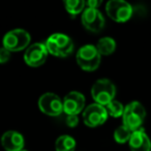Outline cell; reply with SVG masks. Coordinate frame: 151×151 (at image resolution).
Returning a JSON list of instances; mask_svg holds the SVG:
<instances>
[{
    "label": "cell",
    "instance_id": "3",
    "mask_svg": "<svg viewBox=\"0 0 151 151\" xmlns=\"http://www.w3.org/2000/svg\"><path fill=\"white\" fill-rule=\"evenodd\" d=\"M101 56L96 47L93 45H85L77 52L76 58L79 66L87 71H93L101 64Z\"/></svg>",
    "mask_w": 151,
    "mask_h": 151
},
{
    "label": "cell",
    "instance_id": "7",
    "mask_svg": "<svg viewBox=\"0 0 151 151\" xmlns=\"http://www.w3.org/2000/svg\"><path fill=\"white\" fill-rule=\"evenodd\" d=\"M40 110L49 116H59L63 112L62 99L57 94L52 92H47L42 94L38 99Z\"/></svg>",
    "mask_w": 151,
    "mask_h": 151
},
{
    "label": "cell",
    "instance_id": "8",
    "mask_svg": "<svg viewBox=\"0 0 151 151\" xmlns=\"http://www.w3.org/2000/svg\"><path fill=\"white\" fill-rule=\"evenodd\" d=\"M107 110L99 104H91L83 112V121L89 127H96L106 122L108 118Z\"/></svg>",
    "mask_w": 151,
    "mask_h": 151
},
{
    "label": "cell",
    "instance_id": "14",
    "mask_svg": "<svg viewBox=\"0 0 151 151\" xmlns=\"http://www.w3.org/2000/svg\"><path fill=\"white\" fill-rule=\"evenodd\" d=\"M55 149L56 151H75L76 140L67 134L60 136L55 142Z\"/></svg>",
    "mask_w": 151,
    "mask_h": 151
},
{
    "label": "cell",
    "instance_id": "13",
    "mask_svg": "<svg viewBox=\"0 0 151 151\" xmlns=\"http://www.w3.org/2000/svg\"><path fill=\"white\" fill-rule=\"evenodd\" d=\"M128 143L132 151H151V142L142 127L132 132Z\"/></svg>",
    "mask_w": 151,
    "mask_h": 151
},
{
    "label": "cell",
    "instance_id": "15",
    "mask_svg": "<svg viewBox=\"0 0 151 151\" xmlns=\"http://www.w3.org/2000/svg\"><path fill=\"white\" fill-rule=\"evenodd\" d=\"M96 49L101 55H110L115 51L116 42L112 37H103L99 40L96 46Z\"/></svg>",
    "mask_w": 151,
    "mask_h": 151
},
{
    "label": "cell",
    "instance_id": "10",
    "mask_svg": "<svg viewBox=\"0 0 151 151\" xmlns=\"http://www.w3.org/2000/svg\"><path fill=\"white\" fill-rule=\"evenodd\" d=\"M81 20L84 27L92 32H99L105 26V19L101 12L96 9H85Z\"/></svg>",
    "mask_w": 151,
    "mask_h": 151
},
{
    "label": "cell",
    "instance_id": "5",
    "mask_svg": "<svg viewBox=\"0 0 151 151\" xmlns=\"http://www.w3.org/2000/svg\"><path fill=\"white\" fill-rule=\"evenodd\" d=\"M3 48L9 52H19L28 47L30 34L24 29H13L3 36Z\"/></svg>",
    "mask_w": 151,
    "mask_h": 151
},
{
    "label": "cell",
    "instance_id": "11",
    "mask_svg": "<svg viewBox=\"0 0 151 151\" xmlns=\"http://www.w3.org/2000/svg\"><path fill=\"white\" fill-rule=\"evenodd\" d=\"M63 112L68 115H78L85 107V96L78 91H70L62 101Z\"/></svg>",
    "mask_w": 151,
    "mask_h": 151
},
{
    "label": "cell",
    "instance_id": "2",
    "mask_svg": "<svg viewBox=\"0 0 151 151\" xmlns=\"http://www.w3.org/2000/svg\"><path fill=\"white\" fill-rule=\"evenodd\" d=\"M145 117H146V111L142 104H140L139 101H132L124 108L123 115H122L123 125L132 132H134L141 128Z\"/></svg>",
    "mask_w": 151,
    "mask_h": 151
},
{
    "label": "cell",
    "instance_id": "20",
    "mask_svg": "<svg viewBox=\"0 0 151 151\" xmlns=\"http://www.w3.org/2000/svg\"><path fill=\"white\" fill-rule=\"evenodd\" d=\"M11 58V52L5 48H0V63H5Z\"/></svg>",
    "mask_w": 151,
    "mask_h": 151
},
{
    "label": "cell",
    "instance_id": "17",
    "mask_svg": "<svg viewBox=\"0 0 151 151\" xmlns=\"http://www.w3.org/2000/svg\"><path fill=\"white\" fill-rule=\"evenodd\" d=\"M106 110H107V113L108 115L112 116L114 118H118L120 116L123 115V112H124V108L123 105L121 103H119L118 101H112L110 104H108L106 106Z\"/></svg>",
    "mask_w": 151,
    "mask_h": 151
},
{
    "label": "cell",
    "instance_id": "4",
    "mask_svg": "<svg viewBox=\"0 0 151 151\" xmlns=\"http://www.w3.org/2000/svg\"><path fill=\"white\" fill-rule=\"evenodd\" d=\"M115 94V85L108 79H99L91 88V95L95 101V104H99L104 107L114 101Z\"/></svg>",
    "mask_w": 151,
    "mask_h": 151
},
{
    "label": "cell",
    "instance_id": "21",
    "mask_svg": "<svg viewBox=\"0 0 151 151\" xmlns=\"http://www.w3.org/2000/svg\"><path fill=\"white\" fill-rule=\"evenodd\" d=\"M101 4V1H99V0H89L86 2V5L90 9H96Z\"/></svg>",
    "mask_w": 151,
    "mask_h": 151
},
{
    "label": "cell",
    "instance_id": "19",
    "mask_svg": "<svg viewBox=\"0 0 151 151\" xmlns=\"http://www.w3.org/2000/svg\"><path fill=\"white\" fill-rule=\"evenodd\" d=\"M65 122L69 127H76L79 123V118L77 115H68L65 119Z\"/></svg>",
    "mask_w": 151,
    "mask_h": 151
},
{
    "label": "cell",
    "instance_id": "16",
    "mask_svg": "<svg viewBox=\"0 0 151 151\" xmlns=\"http://www.w3.org/2000/svg\"><path fill=\"white\" fill-rule=\"evenodd\" d=\"M64 5L66 11L70 15L76 16L80 14L82 11L84 12L86 2L83 1V0H66V1H64Z\"/></svg>",
    "mask_w": 151,
    "mask_h": 151
},
{
    "label": "cell",
    "instance_id": "22",
    "mask_svg": "<svg viewBox=\"0 0 151 151\" xmlns=\"http://www.w3.org/2000/svg\"><path fill=\"white\" fill-rule=\"evenodd\" d=\"M21 151H27V150H24V149H23V150H21Z\"/></svg>",
    "mask_w": 151,
    "mask_h": 151
},
{
    "label": "cell",
    "instance_id": "9",
    "mask_svg": "<svg viewBox=\"0 0 151 151\" xmlns=\"http://www.w3.org/2000/svg\"><path fill=\"white\" fill-rule=\"evenodd\" d=\"M48 53L49 52L47 50L46 45L35 42L26 49L25 54H24V60L29 66L38 67L46 62Z\"/></svg>",
    "mask_w": 151,
    "mask_h": 151
},
{
    "label": "cell",
    "instance_id": "6",
    "mask_svg": "<svg viewBox=\"0 0 151 151\" xmlns=\"http://www.w3.org/2000/svg\"><path fill=\"white\" fill-rule=\"evenodd\" d=\"M108 16L115 22H126L132 15V7L123 0H111L106 5Z\"/></svg>",
    "mask_w": 151,
    "mask_h": 151
},
{
    "label": "cell",
    "instance_id": "1",
    "mask_svg": "<svg viewBox=\"0 0 151 151\" xmlns=\"http://www.w3.org/2000/svg\"><path fill=\"white\" fill-rule=\"evenodd\" d=\"M46 47L49 53L57 57L64 58L73 52V42L69 36L62 33H54L46 40Z\"/></svg>",
    "mask_w": 151,
    "mask_h": 151
},
{
    "label": "cell",
    "instance_id": "18",
    "mask_svg": "<svg viewBox=\"0 0 151 151\" xmlns=\"http://www.w3.org/2000/svg\"><path fill=\"white\" fill-rule=\"evenodd\" d=\"M132 134V130H129L124 125H121L114 132V139L119 144H124V143L129 141Z\"/></svg>",
    "mask_w": 151,
    "mask_h": 151
},
{
    "label": "cell",
    "instance_id": "12",
    "mask_svg": "<svg viewBox=\"0 0 151 151\" xmlns=\"http://www.w3.org/2000/svg\"><path fill=\"white\" fill-rule=\"evenodd\" d=\"M1 144L6 151H21L24 148L25 141L20 132L16 130H9L1 137Z\"/></svg>",
    "mask_w": 151,
    "mask_h": 151
}]
</instances>
